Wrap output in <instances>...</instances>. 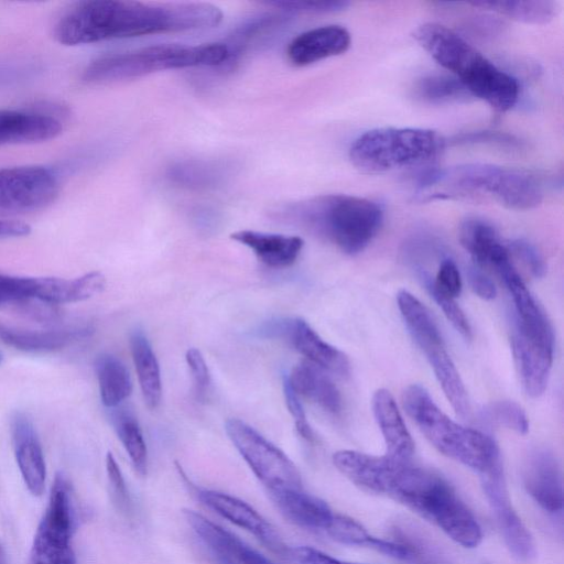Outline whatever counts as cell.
Wrapping results in <instances>:
<instances>
[{
  "instance_id": "cell-1",
  "label": "cell",
  "mask_w": 564,
  "mask_h": 564,
  "mask_svg": "<svg viewBox=\"0 0 564 564\" xmlns=\"http://www.w3.org/2000/svg\"><path fill=\"white\" fill-rule=\"evenodd\" d=\"M333 463L359 488L402 503L462 546L473 549L480 544L482 531L478 521L438 474L411 462L350 449L336 452Z\"/></svg>"
},
{
  "instance_id": "cell-2",
  "label": "cell",
  "mask_w": 564,
  "mask_h": 564,
  "mask_svg": "<svg viewBox=\"0 0 564 564\" xmlns=\"http://www.w3.org/2000/svg\"><path fill=\"white\" fill-rule=\"evenodd\" d=\"M223 12L210 3H153L87 0L73 4L55 22V40L68 46L150 34L208 29Z\"/></svg>"
},
{
  "instance_id": "cell-3",
  "label": "cell",
  "mask_w": 564,
  "mask_h": 564,
  "mask_svg": "<svg viewBox=\"0 0 564 564\" xmlns=\"http://www.w3.org/2000/svg\"><path fill=\"white\" fill-rule=\"evenodd\" d=\"M417 187L421 193L432 188L423 194L424 200L486 198L517 210L535 208L543 199L542 186L533 175L484 163L426 171L419 176Z\"/></svg>"
},
{
  "instance_id": "cell-4",
  "label": "cell",
  "mask_w": 564,
  "mask_h": 564,
  "mask_svg": "<svg viewBox=\"0 0 564 564\" xmlns=\"http://www.w3.org/2000/svg\"><path fill=\"white\" fill-rule=\"evenodd\" d=\"M413 36L441 66L466 87L471 97L486 101L499 112L508 111L517 104V79L498 68L449 28L426 22L415 29Z\"/></svg>"
},
{
  "instance_id": "cell-5",
  "label": "cell",
  "mask_w": 564,
  "mask_h": 564,
  "mask_svg": "<svg viewBox=\"0 0 564 564\" xmlns=\"http://www.w3.org/2000/svg\"><path fill=\"white\" fill-rule=\"evenodd\" d=\"M279 215L324 236L351 256L366 249L383 223V209L377 202L345 194L294 202L283 206Z\"/></svg>"
},
{
  "instance_id": "cell-6",
  "label": "cell",
  "mask_w": 564,
  "mask_h": 564,
  "mask_svg": "<svg viewBox=\"0 0 564 564\" xmlns=\"http://www.w3.org/2000/svg\"><path fill=\"white\" fill-rule=\"evenodd\" d=\"M405 412L426 440L443 455L479 475L501 463L495 440L481 431L448 417L421 384L409 386L402 395Z\"/></svg>"
},
{
  "instance_id": "cell-7",
  "label": "cell",
  "mask_w": 564,
  "mask_h": 564,
  "mask_svg": "<svg viewBox=\"0 0 564 564\" xmlns=\"http://www.w3.org/2000/svg\"><path fill=\"white\" fill-rule=\"evenodd\" d=\"M228 56L225 43L153 45L99 56L84 68L82 78L89 84L113 83L166 69L218 66Z\"/></svg>"
},
{
  "instance_id": "cell-8",
  "label": "cell",
  "mask_w": 564,
  "mask_h": 564,
  "mask_svg": "<svg viewBox=\"0 0 564 564\" xmlns=\"http://www.w3.org/2000/svg\"><path fill=\"white\" fill-rule=\"evenodd\" d=\"M443 148L442 138L430 129L377 128L354 141L349 159L365 173H382L429 162Z\"/></svg>"
},
{
  "instance_id": "cell-9",
  "label": "cell",
  "mask_w": 564,
  "mask_h": 564,
  "mask_svg": "<svg viewBox=\"0 0 564 564\" xmlns=\"http://www.w3.org/2000/svg\"><path fill=\"white\" fill-rule=\"evenodd\" d=\"M397 302L411 336L425 354L455 413L463 419L468 417L470 404L467 391L430 311L406 290L398 293Z\"/></svg>"
},
{
  "instance_id": "cell-10",
  "label": "cell",
  "mask_w": 564,
  "mask_h": 564,
  "mask_svg": "<svg viewBox=\"0 0 564 564\" xmlns=\"http://www.w3.org/2000/svg\"><path fill=\"white\" fill-rule=\"evenodd\" d=\"M70 489L68 479L57 474L34 534L31 564H76L72 545L76 513Z\"/></svg>"
},
{
  "instance_id": "cell-11",
  "label": "cell",
  "mask_w": 564,
  "mask_h": 564,
  "mask_svg": "<svg viewBox=\"0 0 564 564\" xmlns=\"http://www.w3.org/2000/svg\"><path fill=\"white\" fill-rule=\"evenodd\" d=\"M225 430L268 491L303 488L301 474L294 463L252 426L239 419H229Z\"/></svg>"
},
{
  "instance_id": "cell-12",
  "label": "cell",
  "mask_w": 564,
  "mask_h": 564,
  "mask_svg": "<svg viewBox=\"0 0 564 564\" xmlns=\"http://www.w3.org/2000/svg\"><path fill=\"white\" fill-rule=\"evenodd\" d=\"M61 189L59 176L42 165L0 169V215L40 210L51 205Z\"/></svg>"
},
{
  "instance_id": "cell-13",
  "label": "cell",
  "mask_w": 564,
  "mask_h": 564,
  "mask_svg": "<svg viewBox=\"0 0 564 564\" xmlns=\"http://www.w3.org/2000/svg\"><path fill=\"white\" fill-rule=\"evenodd\" d=\"M484 494L511 555L521 562L535 557V544L528 528L514 510L503 474L502 463L479 475Z\"/></svg>"
},
{
  "instance_id": "cell-14",
  "label": "cell",
  "mask_w": 564,
  "mask_h": 564,
  "mask_svg": "<svg viewBox=\"0 0 564 564\" xmlns=\"http://www.w3.org/2000/svg\"><path fill=\"white\" fill-rule=\"evenodd\" d=\"M261 333L267 337L285 338L310 362L325 371L345 377L349 375L350 364L347 356L335 346L325 341L303 318H286L269 322Z\"/></svg>"
},
{
  "instance_id": "cell-15",
  "label": "cell",
  "mask_w": 564,
  "mask_h": 564,
  "mask_svg": "<svg viewBox=\"0 0 564 564\" xmlns=\"http://www.w3.org/2000/svg\"><path fill=\"white\" fill-rule=\"evenodd\" d=\"M197 496L207 508L250 532L272 551L288 554L289 549L283 543L275 528L249 503L215 490H199Z\"/></svg>"
},
{
  "instance_id": "cell-16",
  "label": "cell",
  "mask_w": 564,
  "mask_h": 564,
  "mask_svg": "<svg viewBox=\"0 0 564 564\" xmlns=\"http://www.w3.org/2000/svg\"><path fill=\"white\" fill-rule=\"evenodd\" d=\"M523 485L529 496L546 512L563 510L562 474L556 457L547 449L530 454L523 468Z\"/></svg>"
},
{
  "instance_id": "cell-17",
  "label": "cell",
  "mask_w": 564,
  "mask_h": 564,
  "mask_svg": "<svg viewBox=\"0 0 564 564\" xmlns=\"http://www.w3.org/2000/svg\"><path fill=\"white\" fill-rule=\"evenodd\" d=\"M186 522L220 564H272L238 536L194 510H184Z\"/></svg>"
},
{
  "instance_id": "cell-18",
  "label": "cell",
  "mask_w": 564,
  "mask_h": 564,
  "mask_svg": "<svg viewBox=\"0 0 564 564\" xmlns=\"http://www.w3.org/2000/svg\"><path fill=\"white\" fill-rule=\"evenodd\" d=\"M350 43L346 28L336 24L318 26L295 36L288 45L286 56L294 66H307L345 53Z\"/></svg>"
},
{
  "instance_id": "cell-19",
  "label": "cell",
  "mask_w": 564,
  "mask_h": 564,
  "mask_svg": "<svg viewBox=\"0 0 564 564\" xmlns=\"http://www.w3.org/2000/svg\"><path fill=\"white\" fill-rule=\"evenodd\" d=\"M14 454L29 491L41 496L45 487L46 466L41 443L31 420L24 413H15L11 420Z\"/></svg>"
},
{
  "instance_id": "cell-20",
  "label": "cell",
  "mask_w": 564,
  "mask_h": 564,
  "mask_svg": "<svg viewBox=\"0 0 564 564\" xmlns=\"http://www.w3.org/2000/svg\"><path fill=\"white\" fill-rule=\"evenodd\" d=\"M94 327L80 325L52 329H29L0 321V343L28 352L59 350L78 340L90 337Z\"/></svg>"
},
{
  "instance_id": "cell-21",
  "label": "cell",
  "mask_w": 564,
  "mask_h": 564,
  "mask_svg": "<svg viewBox=\"0 0 564 564\" xmlns=\"http://www.w3.org/2000/svg\"><path fill=\"white\" fill-rule=\"evenodd\" d=\"M511 350L523 390L529 397L539 398L549 382L554 349L538 345L513 332Z\"/></svg>"
},
{
  "instance_id": "cell-22",
  "label": "cell",
  "mask_w": 564,
  "mask_h": 564,
  "mask_svg": "<svg viewBox=\"0 0 564 564\" xmlns=\"http://www.w3.org/2000/svg\"><path fill=\"white\" fill-rule=\"evenodd\" d=\"M372 412L386 443L387 456L411 462L414 442L409 433L393 395L378 389L372 395Z\"/></svg>"
},
{
  "instance_id": "cell-23",
  "label": "cell",
  "mask_w": 564,
  "mask_h": 564,
  "mask_svg": "<svg viewBox=\"0 0 564 564\" xmlns=\"http://www.w3.org/2000/svg\"><path fill=\"white\" fill-rule=\"evenodd\" d=\"M268 492L281 514L295 525L325 532L334 519L329 506L304 488Z\"/></svg>"
},
{
  "instance_id": "cell-24",
  "label": "cell",
  "mask_w": 564,
  "mask_h": 564,
  "mask_svg": "<svg viewBox=\"0 0 564 564\" xmlns=\"http://www.w3.org/2000/svg\"><path fill=\"white\" fill-rule=\"evenodd\" d=\"M62 130V122L54 116L0 109V145L47 141Z\"/></svg>"
},
{
  "instance_id": "cell-25",
  "label": "cell",
  "mask_w": 564,
  "mask_h": 564,
  "mask_svg": "<svg viewBox=\"0 0 564 564\" xmlns=\"http://www.w3.org/2000/svg\"><path fill=\"white\" fill-rule=\"evenodd\" d=\"M230 238L253 251L267 267L282 269L292 265L299 258L304 241L297 236L268 234L254 230H239Z\"/></svg>"
},
{
  "instance_id": "cell-26",
  "label": "cell",
  "mask_w": 564,
  "mask_h": 564,
  "mask_svg": "<svg viewBox=\"0 0 564 564\" xmlns=\"http://www.w3.org/2000/svg\"><path fill=\"white\" fill-rule=\"evenodd\" d=\"M286 379L299 397L317 404L330 414L341 411V397L336 384L321 367L302 360L295 365Z\"/></svg>"
},
{
  "instance_id": "cell-27",
  "label": "cell",
  "mask_w": 564,
  "mask_h": 564,
  "mask_svg": "<svg viewBox=\"0 0 564 564\" xmlns=\"http://www.w3.org/2000/svg\"><path fill=\"white\" fill-rule=\"evenodd\" d=\"M130 350L144 403L154 410L162 397L161 371L151 344L141 329L131 333Z\"/></svg>"
},
{
  "instance_id": "cell-28",
  "label": "cell",
  "mask_w": 564,
  "mask_h": 564,
  "mask_svg": "<svg viewBox=\"0 0 564 564\" xmlns=\"http://www.w3.org/2000/svg\"><path fill=\"white\" fill-rule=\"evenodd\" d=\"M101 402L116 408L132 392V380L126 365L116 356L102 354L95 361Z\"/></svg>"
},
{
  "instance_id": "cell-29",
  "label": "cell",
  "mask_w": 564,
  "mask_h": 564,
  "mask_svg": "<svg viewBox=\"0 0 564 564\" xmlns=\"http://www.w3.org/2000/svg\"><path fill=\"white\" fill-rule=\"evenodd\" d=\"M468 4L528 24H545L558 10L557 3L551 0L474 1Z\"/></svg>"
},
{
  "instance_id": "cell-30",
  "label": "cell",
  "mask_w": 564,
  "mask_h": 564,
  "mask_svg": "<svg viewBox=\"0 0 564 564\" xmlns=\"http://www.w3.org/2000/svg\"><path fill=\"white\" fill-rule=\"evenodd\" d=\"M229 166L220 161L189 160L169 169V178L187 188H210L220 184L229 173Z\"/></svg>"
},
{
  "instance_id": "cell-31",
  "label": "cell",
  "mask_w": 564,
  "mask_h": 564,
  "mask_svg": "<svg viewBox=\"0 0 564 564\" xmlns=\"http://www.w3.org/2000/svg\"><path fill=\"white\" fill-rule=\"evenodd\" d=\"M459 241L479 268L487 267L495 251L502 245L495 227L479 218L463 221Z\"/></svg>"
},
{
  "instance_id": "cell-32",
  "label": "cell",
  "mask_w": 564,
  "mask_h": 564,
  "mask_svg": "<svg viewBox=\"0 0 564 564\" xmlns=\"http://www.w3.org/2000/svg\"><path fill=\"white\" fill-rule=\"evenodd\" d=\"M113 424L135 471L144 476L148 468V451L138 421L129 412L120 411L115 415Z\"/></svg>"
},
{
  "instance_id": "cell-33",
  "label": "cell",
  "mask_w": 564,
  "mask_h": 564,
  "mask_svg": "<svg viewBox=\"0 0 564 564\" xmlns=\"http://www.w3.org/2000/svg\"><path fill=\"white\" fill-rule=\"evenodd\" d=\"M415 95L423 101L445 104L471 97L466 87L454 76L430 75L420 79Z\"/></svg>"
},
{
  "instance_id": "cell-34",
  "label": "cell",
  "mask_w": 564,
  "mask_h": 564,
  "mask_svg": "<svg viewBox=\"0 0 564 564\" xmlns=\"http://www.w3.org/2000/svg\"><path fill=\"white\" fill-rule=\"evenodd\" d=\"M42 276H17L0 273V307L15 308L29 300H39Z\"/></svg>"
},
{
  "instance_id": "cell-35",
  "label": "cell",
  "mask_w": 564,
  "mask_h": 564,
  "mask_svg": "<svg viewBox=\"0 0 564 564\" xmlns=\"http://www.w3.org/2000/svg\"><path fill=\"white\" fill-rule=\"evenodd\" d=\"M394 530L399 536L398 542L409 549L408 561L413 564H452L415 527L406 524Z\"/></svg>"
},
{
  "instance_id": "cell-36",
  "label": "cell",
  "mask_w": 564,
  "mask_h": 564,
  "mask_svg": "<svg viewBox=\"0 0 564 564\" xmlns=\"http://www.w3.org/2000/svg\"><path fill=\"white\" fill-rule=\"evenodd\" d=\"M419 276L424 284V288L427 290L431 297L436 302V304L442 308L444 315L448 319V322L453 325V327L465 338L470 339L473 336L470 324L465 316L462 308L455 302V299H452L440 291H437L431 283V274L420 269Z\"/></svg>"
},
{
  "instance_id": "cell-37",
  "label": "cell",
  "mask_w": 564,
  "mask_h": 564,
  "mask_svg": "<svg viewBox=\"0 0 564 564\" xmlns=\"http://www.w3.org/2000/svg\"><path fill=\"white\" fill-rule=\"evenodd\" d=\"M484 415L487 420L519 434H527L529 431V421L524 410L513 401H496L484 409Z\"/></svg>"
},
{
  "instance_id": "cell-38",
  "label": "cell",
  "mask_w": 564,
  "mask_h": 564,
  "mask_svg": "<svg viewBox=\"0 0 564 564\" xmlns=\"http://www.w3.org/2000/svg\"><path fill=\"white\" fill-rule=\"evenodd\" d=\"M269 6L280 9L283 12L295 13H333L345 10L349 2L339 0H295L273 1Z\"/></svg>"
},
{
  "instance_id": "cell-39",
  "label": "cell",
  "mask_w": 564,
  "mask_h": 564,
  "mask_svg": "<svg viewBox=\"0 0 564 564\" xmlns=\"http://www.w3.org/2000/svg\"><path fill=\"white\" fill-rule=\"evenodd\" d=\"M507 249L510 257L518 259L534 278L545 275V261L532 243L524 239H516L508 243Z\"/></svg>"
},
{
  "instance_id": "cell-40",
  "label": "cell",
  "mask_w": 564,
  "mask_h": 564,
  "mask_svg": "<svg viewBox=\"0 0 564 564\" xmlns=\"http://www.w3.org/2000/svg\"><path fill=\"white\" fill-rule=\"evenodd\" d=\"M431 283L437 291L452 299L459 296L463 288L460 272L449 258L441 261L435 276H431Z\"/></svg>"
},
{
  "instance_id": "cell-41",
  "label": "cell",
  "mask_w": 564,
  "mask_h": 564,
  "mask_svg": "<svg viewBox=\"0 0 564 564\" xmlns=\"http://www.w3.org/2000/svg\"><path fill=\"white\" fill-rule=\"evenodd\" d=\"M185 359L193 378L195 395L203 400L210 384V375L204 356L197 348L192 347L187 349Z\"/></svg>"
},
{
  "instance_id": "cell-42",
  "label": "cell",
  "mask_w": 564,
  "mask_h": 564,
  "mask_svg": "<svg viewBox=\"0 0 564 564\" xmlns=\"http://www.w3.org/2000/svg\"><path fill=\"white\" fill-rule=\"evenodd\" d=\"M283 394L285 399L286 406L289 409L290 414L294 420V425L296 432L304 440L312 442L314 438L313 431L308 424L306 414L304 412L303 405L300 401V397L295 393V391L290 386L286 376L283 377Z\"/></svg>"
},
{
  "instance_id": "cell-43",
  "label": "cell",
  "mask_w": 564,
  "mask_h": 564,
  "mask_svg": "<svg viewBox=\"0 0 564 564\" xmlns=\"http://www.w3.org/2000/svg\"><path fill=\"white\" fill-rule=\"evenodd\" d=\"M106 469L116 503L120 509L127 510L129 507L127 486L120 467L111 453L106 456Z\"/></svg>"
},
{
  "instance_id": "cell-44",
  "label": "cell",
  "mask_w": 564,
  "mask_h": 564,
  "mask_svg": "<svg viewBox=\"0 0 564 564\" xmlns=\"http://www.w3.org/2000/svg\"><path fill=\"white\" fill-rule=\"evenodd\" d=\"M288 555L300 564H356L337 560L311 546L290 547Z\"/></svg>"
},
{
  "instance_id": "cell-45",
  "label": "cell",
  "mask_w": 564,
  "mask_h": 564,
  "mask_svg": "<svg viewBox=\"0 0 564 564\" xmlns=\"http://www.w3.org/2000/svg\"><path fill=\"white\" fill-rule=\"evenodd\" d=\"M468 281L474 293L482 300L489 301L496 297L497 289L492 280L479 268L474 264L467 272Z\"/></svg>"
},
{
  "instance_id": "cell-46",
  "label": "cell",
  "mask_w": 564,
  "mask_h": 564,
  "mask_svg": "<svg viewBox=\"0 0 564 564\" xmlns=\"http://www.w3.org/2000/svg\"><path fill=\"white\" fill-rule=\"evenodd\" d=\"M497 142L502 144L514 145L517 140L512 135L499 132H471L460 134L455 138V143H474V142Z\"/></svg>"
},
{
  "instance_id": "cell-47",
  "label": "cell",
  "mask_w": 564,
  "mask_h": 564,
  "mask_svg": "<svg viewBox=\"0 0 564 564\" xmlns=\"http://www.w3.org/2000/svg\"><path fill=\"white\" fill-rule=\"evenodd\" d=\"M30 232L31 227L25 223L0 220V239L24 237Z\"/></svg>"
},
{
  "instance_id": "cell-48",
  "label": "cell",
  "mask_w": 564,
  "mask_h": 564,
  "mask_svg": "<svg viewBox=\"0 0 564 564\" xmlns=\"http://www.w3.org/2000/svg\"><path fill=\"white\" fill-rule=\"evenodd\" d=\"M2 358H3V357H2V354L0 352V364H1V361H2Z\"/></svg>"
}]
</instances>
